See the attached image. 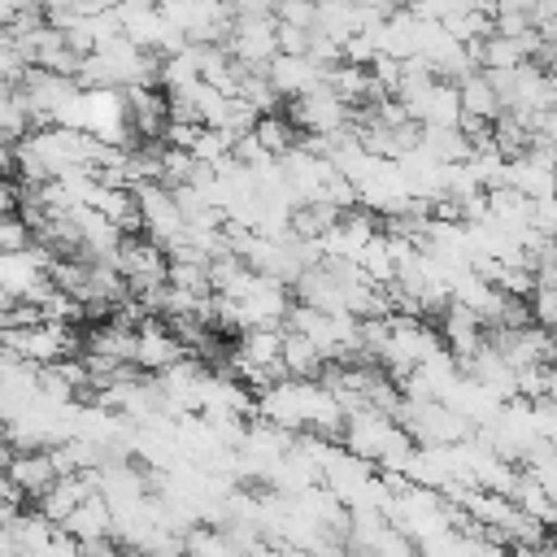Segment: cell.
I'll list each match as a JSON object with an SVG mask.
<instances>
[{"mask_svg": "<svg viewBox=\"0 0 557 557\" xmlns=\"http://www.w3.org/2000/svg\"><path fill=\"white\" fill-rule=\"evenodd\" d=\"M287 117L300 135H335V131L352 126V104H344L326 83H318V87L292 96Z\"/></svg>", "mask_w": 557, "mask_h": 557, "instance_id": "cell-1", "label": "cell"}, {"mask_svg": "<svg viewBox=\"0 0 557 557\" xmlns=\"http://www.w3.org/2000/svg\"><path fill=\"white\" fill-rule=\"evenodd\" d=\"M113 270L131 283V292H148V287H161L165 274H170V257L157 239H148L144 231L139 235H122L117 244V257H113Z\"/></svg>", "mask_w": 557, "mask_h": 557, "instance_id": "cell-2", "label": "cell"}, {"mask_svg": "<svg viewBox=\"0 0 557 557\" xmlns=\"http://www.w3.org/2000/svg\"><path fill=\"white\" fill-rule=\"evenodd\" d=\"M183 352H187V348L174 339V331H170L165 322L144 318V322L135 326V366H139V370L161 374V370H165V366H174Z\"/></svg>", "mask_w": 557, "mask_h": 557, "instance_id": "cell-3", "label": "cell"}, {"mask_svg": "<svg viewBox=\"0 0 557 557\" xmlns=\"http://www.w3.org/2000/svg\"><path fill=\"white\" fill-rule=\"evenodd\" d=\"M4 479H9L26 500L44 496V492L52 487V479H57L52 453H48V448H13L9 466H4Z\"/></svg>", "mask_w": 557, "mask_h": 557, "instance_id": "cell-4", "label": "cell"}, {"mask_svg": "<svg viewBox=\"0 0 557 557\" xmlns=\"http://www.w3.org/2000/svg\"><path fill=\"white\" fill-rule=\"evenodd\" d=\"M265 78H270V87L278 96L292 100V96H300V91L322 83V65H313L309 52H274L270 65H265Z\"/></svg>", "mask_w": 557, "mask_h": 557, "instance_id": "cell-5", "label": "cell"}, {"mask_svg": "<svg viewBox=\"0 0 557 557\" xmlns=\"http://www.w3.org/2000/svg\"><path fill=\"white\" fill-rule=\"evenodd\" d=\"M440 326H444V348H448L457 361H466L470 352H479L483 339H487V326L479 322V313H470V309L457 305V300H448V305L440 309Z\"/></svg>", "mask_w": 557, "mask_h": 557, "instance_id": "cell-6", "label": "cell"}, {"mask_svg": "<svg viewBox=\"0 0 557 557\" xmlns=\"http://www.w3.org/2000/svg\"><path fill=\"white\" fill-rule=\"evenodd\" d=\"M457 104H461V117L487 122V126L505 113V104H500V96H496V87L487 83L483 70H470L466 78H457Z\"/></svg>", "mask_w": 557, "mask_h": 557, "instance_id": "cell-7", "label": "cell"}, {"mask_svg": "<svg viewBox=\"0 0 557 557\" xmlns=\"http://www.w3.org/2000/svg\"><path fill=\"white\" fill-rule=\"evenodd\" d=\"M61 531L70 540H100V535H113V509L100 492L83 496L65 518H61Z\"/></svg>", "mask_w": 557, "mask_h": 557, "instance_id": "cell-8", "label": "cell"}, {"mask_svg": "<svg viewBox=\"0 0 557 557\" xmlns=\"http://www.w3.org/2000/svg\"><path fill=\"white\" fill-rule=\"evenodd\" d=\"M322 366H326V357L309 335L283 331V370H287V379H318Z\"/></svg>", "mask_w": 557, "mask_h": 557, "instance_id": "cell-9", "label": "cell"}, {"mask_svg": "<svg viewBox=\"0 0 557 557\" xmlns=\"http://www.w3.org/2000/svg\"><path fill=\"white\" fill-rule=\"evenodd\" d=\"M509 500L522 509V513H531V518H540L544 527H553L557 522V505H553V496H548V487L531 474V470H518V483H513V492H509Z\"/></svg>", "mask_w": 557, "mask_h": 557, "instance_id": "cell-10", "label": "cell"}, {"mask_svg": "<svg viewBox=\"0 0 557 557\" xmlns=\"http://www.w3.org/2000/svg\"><path fill=\"white\" fill-rule=\"evenodd\" d=\"M252 135H257V144L270 157H283V152H292L300 144V131L292 126V117H278V113H261L257 126H252Z\"/></svg>", "mask_w": 557, "mask_h": 557, "instance_id": "cell-11", "label": "cell"}, {"mask_svg": "<svg viewBox=\"0 0 557 557\" xmlns=\"http://www.w3.org/2000/svg\"><path fill=\"white\" fill-rule=\"evenodd\" d=\"M374 553H379V557H422V544H413L405 531L387 527V531H383V540L374 544Z\"/></svg>", "mask_w": 557, "mask_h": 557, "instance_id": "cell-12", "label": "cell"}, {"mask_svg": "<svg viewBox=\"0 0 557 557\" xmlns=\"http://www.w3.org/2000/svg\"><path fill=\"white\" fill-rule=\"evenodd\" d=\"M78 557H131L113 535H100V540H78Z\"/></svg>", "mask_w": 557, "mask_h": 557, "instance_id": "cell-13", "label": "cell"}, {"mask_svg": "<svg viewBox=\"0 0 557 557\" xmlns=\"http://www.w3.org/2000/svg\"><path fill=\"white\" fill-rule=\"evenodd\" d=\"M309 35L300 26H278V52H309Z\"/></svg>", "mask_w": 557, "mask_h": 557, "instance_id": "cell-14", "label": "cell"}, {"mask_svg": "<svg viewBox=\"0 0 557 557\" xmlns=\"http://www.w3.org/2000/svg\"><path fill=\"white\" fill-rule=\"evenodd\" d=\"M9 305H13V296H9V292H4V287H0V313H4V309H9Z\"/></svg>", "mask_w": 557, "mask_h": 557, "instance_id": "cell-15", "label": "cell"}]
</instances>
